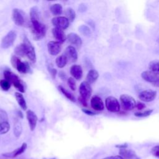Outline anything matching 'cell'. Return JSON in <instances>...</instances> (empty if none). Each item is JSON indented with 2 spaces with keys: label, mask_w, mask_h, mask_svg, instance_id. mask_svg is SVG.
<instances>
[{
  "label": "cell",
  "mask_w": 159,
  "mask_h": 159,
  "mask_svg": "<svg viewBox=\"0 0 159 159\" xmlns=\"http://www.w3.org/2000/svg\"><path fill=\"white\" fill-rule=\"evenodd\" d=\"M30 29L35 40H40L43 39L46 34L45 25L38 20H30Z\"/></svg>",
  "instance_id": "cell-1"
},
{
  "label": "cell",
  "mask_w": 159,
  "mask_h": 159,
  "mask_svg": "<svg viewBox=\"0 0 159 159\" xmlns=\"http://www.w3.org/2000/svg\"><path fill=\"white\" fill-rule=\"evenodd\" d=\"M4 76L5 80L8 81L11 84H12L14 88H16L19 92L22 93L25 92L24 86L17 75L9 70H5L4 71Z\"/></svg>",
  "instance_id": "cell-2"
},
{
  "label": "cell",
  "mask_w": 159,
  "mask_h": 159,
  "mask_svg": "<svg viewBox=\"0 0 159 159\" xmlns=\"http://www.w3.org/2000/svg\"><path fill=\"white\" fill-rule=\"evenodd\" d=\"M11 61L12 65L16 68L19 73L25 74L30 71V67L29 63L26 61H22L16 55L12 56Z\"/></svg>",
  "instance_id": "cell-3"
},
{
  "label": "cell",
  "mask_w": 159,
  "mask_h": 159,
  "mask_svg": "<svg viewBox=\"0 0 159 159\" xmlns=\"http://www.w3.org/2000/svg\"><path fill=\"white\" fill-rule=\"evenodd\" d=\"M25 13L21 9L14 8L12 12V18L14 22L18 26H25L27 19Z\"/></svg>",
  "instance_id": "cell-4"
},
{
  "label": "cell",
  "mask_w": 159,
  "mask_h": 159,
  "mask_svg": "<svg viewBox=\"0 0 159 159\" xmlns=\"http://www.w3.org/2000/svg\"><path fill=\"white\" fill-rule=\"evenodd\" d=\"M25 56H26L32 63L36 61V55L35 48L27 37H24L23 40Z\"/></svg>",
  "instance_id": "cell-5"
},
{
  "label": "cell",
  "mask_w": 159,
  "mask_h": 159,
  "mask_svg": "<svg viewBox=\"0 0 159 159\" xmlns=\"http://www.w3.org/2000/svg\"><path fill=\"white\" fill-rule=\"evenodd\" d=\"M120 104L125 111H132L136 107L137 102L132 96L124 94L120 96Z\"/></svg>",
  "instance_id": "cell-6"
},
{
  "label": "cell",
  "mask_w": 159,
  "mask_h": 159,
  "mask_svg": "<svg viewBox=\"0 0 159 159\" xmlns=\"http://www.w3.org/2000/svg\"><path fill=\"white\" fill-rule=\"evenodd\" d=\"M106 109L111 112H117L120 111V105L118 99L114 96H108L105 100Z\"/></svg>",
  "instance_id": "cell-7"
},
{
  "label": "cell",
  "mask_w": 159,
  "mask_h": 159,
  "mask_svg": "<svg viewBox=\"0 0 159 159\" xmlns=\"http://www.w3.org/2000/svg\"><path fill=\"white\" fill-rule=\"evenodd\" d=\"M141 77L145 81L150 83L153 86L159 87V75L148 70L142 72Z\"/></svg>",
  "instance_id": "cell-8"
},
{
  "label": "cell",
  "mask_w": 159,
  "mask_h": 159,
  "mask_svg": "<svg viewBox=\"0 0 159 159\" xmlns=\"http://www.w3.org/2000/svg\"><path fill=\"white\" fill-rule=\"evenodd\" d=\"M17 37L16 32L14 30L9 31L2 39L1 47L2 48H8L11 47Z\"/></svg>",
  "instance_id": "cell-9"
},
{
  "label": "cell",
  "mask_w": 159,
  "mask_h": 159,
  "mask_svg": "<svg viewBox=\"0 0 159 159\" xmlns=\"http://www.w3.org/2000/svg\"><path fill=\"white\" fill-rule=\"evenodd\" d=\"M79 91L80 97L88 101V99L91 97L92 93V88L90 84L87 81H83L80 85Z\"/></svg>",
  "instance_id": "cell-10"
},
{
  "label": "cell",
  "mask_w": 159,
  "mask_h": 159,
  "mask_svg": "<svg viewBox=\"0 0 159 159\" xmlns=\"http://www.w3.org/2000/svg\"><path fill=\"white\" fill-rule=\"evenodd\" d=\"M52 22L53 25L55 26V27L62 30L68 27L70 24L69 20L66 17L63 16H58L53 18L52 20Z\"/></svg>",
  "instance_id": "cell-11"
},
{
  "label": "cell",
  "mask_w": 159,
  "mask_h": 159,
  "mask_svg": "<svg viewBox=\"0 0 159 159\" xmlns=\"http://www.w3.org/2000/svg\"><path fill=\"white\" fill-rule=\"evenodd\" d=\"M157 96V92L152 89H146L141 91L139 94V99L143 102H151L153 101Z\"/></svg>",
  "instance_id": "cell-12"
},
{
  "label": "cell",
  "mask_w": 159,
  "mask_h": 159,
  "mask_svg": "<svg viewBox=\"0 0 159 159\" xmlns=\"http://www.w3.org/2000/svg\"><path fill=\"white\" fill-rule=\"evenodd\" d=\"M91 107L97 111H103L104 109V104L102 99L98 96H93L91 99Z\"/></svg>",
  "instance_id": "cell-13"
},
{
  "label": "cell",
  "mask_w": 159,
  "mask_h": 159,
  "mask_svg": "<svg viewBox=\"0 0 159 159\" xmlns=\"http://www.w3.org/2000/svg\"><path fill=\"white\" fill-rule=\"evenodd\" d=\"M48 52L50 55H57L61 51V43L57 41H50L47 44Z\"/></svg>",
  "instance_id": "cell-14"
},
{
  "label": "cell",
  "mask_w": 159,
  "mask_h": 159,
  "mask_svg": "<svg viewBox=\"0 0 159 159\" xmlns=\"http://www.w3.org/2000/svg\"><path fill=\"white\" fill-rule=\"evenodd\" d=\"M26 116L29 124L30 129L31 131H33L37 125L38 117L35 112L31 110H27L26 112Z\"/></svg>",
  "instance_id": "cell-15"
},
{
  "label": "cell",
  "mask_w": 159,
  "mask_h": 159,
  "mask_svg": "<svg viewBox=\"0 0 159 159\" xmlns=\"http://www.w3.org/2000/svg\"><path fill=\"white\" fill-rule=\"evenodd\" d=\"M27 147V143H23L22 144V145H21L20 147L16 148V150H14L12 151V152L4 153L2 155H3L4 157H6V158H15V157H16L17 156L22 154V153L25 152V150H26Z\"/></svg>",
  "instance_id": "cell-16"
},
{
  "label": "cell",
  "mask_w": 159,
  "mask_h": 159,
  "mask_svg": "<svg viewBox=\"0 0 159 159\" xmlns=\"http://www.w3.org/2000/svg\"><path fill=\"white\" fill-rule=\"evenodd\" d=\"M52 32L54 38L57 40V42H60V43L64 42L66 39L67 37L66 36L64 31L62 29L54 27L53 29H52Z\"/></svg>",
  "instance_id": "cell-17"
},
{
  "label": "cell",
  "mask_w": 159,
  "mask_h": 159,
  "mask_svg": "<svg viewBox=\"0 0 159 159\" xmlns=\"http://www.w3.org/2000/svg\"><path fill=\"white\" fill-rule=\"evenodd\" d=\"M68 42L77 47H80L82 45V40L80 37L75 33H70L66 37Z\"/></svg>",
  "instance_id": "cell-18"
},
{
  "label": "cell",
  "mask_w": 159,
  "mask_h": 159,
  "mask_svg": "<svg viewBox=\"0 0 159 159\" xmlns=\"http://www.w3.org/2000/svg\"><path fill=\"white\" fill-rule=\"evenodd\" d=\"M66 56L68 58H69L72 62H75L78 59V53L76 48L72 46L69 45L66 47L65 50Z\"/></svg>",
  "instance_id": "cell-19"
},
{
  "label": "cell",
  "mask_w": 159,
  "mask_h": 159,
  "mask_svg": "<svg viewBox=\"0 0 159 159\" xmlns=\"http://www.w3.org/2000/svg\"><path fill=\"white\" fill-rule=\"evenodd\" d=\"M70 74L72 75L73 78L79 80L82 78L83 70L81 66L78 65H74L70 68Z\"/></svg>",
  "instance_id": "cell-20"
},
{
  "label": "cell",
  "mask_w": 159,
  "mask_h": 159,
  "mask_svg": "<svg viewBox=\"0 0 159 159\" xmlns=\"http://www.w3.org/2000/svg\"><path fill=\"white\" fill-rule=\"evenodd\" d=\"M119 155L122 157L124 159H140L137 156L134 151L132 150H127L126 148L120 149Z\"/></svg>",
  "instance_id": "cell-21"
},
{
  "label": "cell",
  "mask_w": 159,
  "mask_h": 159,
  "mask_svg": "<svg viewBox=\"0 0 159 159\" xmlns=\"http://www.w3.org/2000/svg\"><path fill=\"white\" fill-rule=\"evenodd\" d=\"M13 132L15 137H19L22 134V126L20 121L17 119L15 118L14 120V125H13Z\"/></svg>",
  "instance_id": "cell-22"
},
{
  "label": "cell",
  "mask_w": 159,
  "mask_h": 159,
  "mask_svg": "<svg viewBox=\"0 0 159 159\" xmlns=\"http://www.w3.org/2000/svg\"><path fill=\"white\" fill-rule=\"evenodd\" d=\"M99 77L98 72L94 69L90 70L86 75V81L91 84L95 82Z\"/></svg>",
  "instance_id": "cell-23"
},
{
  "label": "cell",
  "mask_w": 159,
  "mask_h": 159,
  "mask_svg": "<svg viewBox=\"0 0 159 159\" xmlns=\"http://www.w3.org/2000/svg\"><path fill=\"white\" fill-rule=\"evenodd\" d=\"M15 98L19 106L21 107V109L25 111L27 109V103L24 99V96L20 93L16 92L15 93Z\"/></svg>",
  "instance_id": "cell-24"
},
{
  "label": "cell",
  "mask_w": 159,
  "mask_h": 159,
  "mask_svg": "<svg viewBox=\"0 0 159 159\" xmlns=\"http://www.w3.org/2000/svg\"><path fill=\"white\" fill-rule=\"evenodd\" d=\"M68 58L65 55H61L58 56L55 60V63L59 68H63L67 63Z\"/></svg>",
  "instance_id": "cell-25"
},
{
  "label": "cell",
  "mask_w": 159,
  "mask_h": 159,
  "mask_svg": "<svg viewBox=\"0 0 159 159\" xmlns=\"http://www.w3.org/2000/svg\"><path fill=\"white\" fill-rule=\"evenodd\" d=\"M50 11L54 16L60 15L63 12V7L60 4H53L50 7Z\"/></svg>",
  "instance_id": "cell-26"
},
{
  "label": "cell",
  "mask_w": 159,
  "mask_h": 159,
  "mask_svg": "<svg viewBox=\"0 0 159 159\" xmlns=\"http://www.w3.org/2000/svg\"><path fill=\"white\" fill-rule=\"evenodd\" d=\"M148 68L150 71L159 75V60L151 61L148 64Z\"/></svg>",
  "instance_id": "cell-27"
},
{
  "label": "cell",
  "mask_w": 159,
  "mask_h": 159,
  "mask_svg": "<svg viewBox=\"0 0 159 159\" xmlns=\"http://www.w3.org/2000/svg\"><path fill=\"white\" fill-rule=\"evenodd\" d=\"M58 89L61 91V93L66 98H68L70 101H72V102H75L76 101V99L75 98V96L71 93H70L68 91H67L66 89H65L63 86H58Z\"/></svg>",
  "instance_id": "cell-28"
},
{
  "label": "cell",
  "mask_w": 159,
  "mask_h": 159,
  "mask_svg": "<svg viewBox=\"0 0 159 159\" xmlns=\"http://www.w3.org/2000/svg\"><path fill=\"white\" fill-rule=\"evenodd\" d=\"M10 129V124L8 121L0 122V135L6 134Z\"/></svg>",
  "instance_id": "cell-29"
},
{
  "label": "cell",
  "mask_w": 159,
  "mask_h": 159,
  "mask_svg": "<svg viewBox=\"0 0 159 159\" xmlns=\"http://www.w3.org/2000/svg\"><path fill=\"white\" fill-rule=\"evenodd\" d=\"M65 15L66 17L69 20L70 22H73L76 17L75 11L70 7H68L65 10Z\"/></svg>",
  "instance_id": "cell-30"
},
{
  "label": "cell",
  "mask_w": 159,
  "mask_h": 159,
  "mask_svg": "<svg viewBox=\"0 0 159 159\" xmlns=\"http://www.w3.org/2000/svg\"><path fill=\"white\" fill-rule=\"evenodd\" d=\"M14 53L16 55L20 57L25 56V52H24V47L23 43H20L14 49Z\"/></svg>",
  "instance_id": "cell-31"
},
{
  "label": "cell",
  "mask_w": 159,
  "mask_h": 159,
  "mask_svg": "<svg viewBox=\"0 0 159 159\" xmlns=\"http://www.w3.org/2000/svg\"><path fill=\"white\" fill-rule=\"evenodd\" d=\"M11 86V84L6 80H0V87L3 91H7L10 89Z\"/></svg>",
  "instance_id": "cell-32"
},
{
  "label": "cell",
  "mask_w": 159,
  "mask_h": 159,
  "mask_svg": "<svg viewBox=\"0 0 159 159\" xmlns=\"http://www.w3.org/2000/svg\"><path fill=\"white\" fill-rule=\"evenodd\" d=\"M78 30H79V31L80 32L81 34H82L83 35H85V36L89 35L91 34L90 29L85 25H80L78 28Z\"/></svg>",
  "instance_id": "cell-33"
},
{
  "label": "cell",
  "mask_w": 159,
  "mask_h": 159,
  "mask_svg": "<svg viewBox=\"0 0 159 159\" xmlns=\"http://www.w3.org/2000/svg\"><path fill=\"white\" fill-rule=\"evenodd\" d=\"M153 112V109L146 110L144 112H137L134 114V116L139 117H145L149 116Z\"/></svg>",
  "instance_id": "cell-34"
},
{
  "label": "cell",
  "mask_w": 159,
  "mask_h": 159,
  "mask_svg": "<svg viewBox=\"0 0 159 159\" xmlns=\"http://www.w3.org/2000/svg\"><path fill=\"white\" fill-rule=\"evenodd\" d=\"M67 83H68V86L70 87V88L73 90V91H75L76 88V81L75 80L72 78V77H70L68 79V81H67Z\"/></svg>",
  "instance_id": "cell-35"
},
{
  "label": "cell",
  "mask_w": 159,
  "mask_h": 159,
  "mask_svg": "<svg viewBox=\"0 0 159 159\" xmlns=\"http://www.w3.org/2000/svg\"><path fill=\"white\" fill-rule=\"evenodd\" d=\"M8 121V116L7 112L0 108V122Z\"/></svg>",
  "instance_id": "cell-36"
},
{
  "label": "cell",
  "mask_w": 159,
  "mask_h": 159,
  "mask_svg": "<svg viewBox=\"0 0 159 159\" xmlns=\"http://www.w3.org/2000/svg\"><path fill=\"white\" fill-rule=\"evenodd\" d=\"M151 153L155 157L159 158V145H156L153 147L151 150Z\"/></svg>",
  "instance_id": "cell-37"
},
{
  "label": "cell",
  "mask_w": 159,
  "mask_h": 159,
  "mask_svg": "<svg viewBox=\"0 0 159 159\" xmlns=\"http://www.w3.org/2000/svg\"><path fill=\"white\" fill-rule=\"evenodd\" d=\"M48 71H49V72H50V75H51L52 78H53V79H55L56 76H57V70H56L55 68H54L50 67V66L48 67Z\"/></svg>",
  "instance_id": "cell-38"
},
{
  "label": "cell",
  "mask_w": 159,
  "mask_h": 159,
  "mask_svg": "<svg viewBox=\"0 0 159 159\" xmlns=\"http://www.w3.org/2000/svg\"><path fill=\"white\" fill-rule=\"evenodd\" d=\"M136 107L139 109V110H142L145 107V105L144 103L142 102H137V105H136Z\"/></svg>",
  "instance_id": "cell-39"
},
{
  "label": "cell",
  "mask_w": 159,
  "mask_h": 159,
  "mask_svg": "<svg viewBox=\"0 0 159 159\" xmlns=\"http://www.w3.org/2000/svg\"><path fill=\"white\" fill-rule=\"evenodd\" d=\"M102 159H124L122 157H121L120 155H115V156H110V157H107L106 158H104Z\"/></svg>",
  "instance_id": "cell-40"
},
{
  "label": "cell",
  "mask_w": 159,
  "mask_h": 159,
  "mask_svg": "<svg viewBox=\"0 0 159 159\" xmlns=\"http://www.w3.org/2000/svg\"><path fill=\"white\" fill-rule=\"evenodd\" d=\"M78 100H79V101L80 102V103L81 104H83L84 106H88V104H87V101L86 100V99H83V98H82L81 97H79L78 98Z\"/></svg>",
  "instance_id": "cell-41"
},
{
  "label": "cell",
  "mask_w": 159,
  "mask_h": 159,
  "mask_svg": "<svg viewBox=\"0 0 159 159\" xmlns=\"http://www.w3.org/2000/svg\"><path fill=\"white\" fill-rule=\"evenodd\" d=\"M82 111H83V112H84L85 114H88V115H89V116H94V115H95V113L93 112H92V111H90V110L83 109Z\"/></svg>",
  "instance_id": "cell-42"
},
{
  "label": "cell",
  "mask_w": 159,
  "mask_h": 159,
  "mask_svg": "<svg viewBox=\"0 0 159 159\" xmlns=\"http://www.w3.org/2000/svg\"><path fill=\"white\" fill-rule=\"evenodd\" d=\"M116 147L117 148H119L120 149H122V148H126L127 147V143H125L123 144H120V145H116Z\"/></svg>",
  "instance_id": "cell-43"
},
{
  "label": "cell",
  "mask_w": 159,
  "mask_h": 159,
  "mask_svg": "<svg viewBox=\"0 0 159 159\" xmlns=\"http://www.w3.org/2000/svg\"><path fill=\"white\" fill-rule=\"evenodd\" d=\"M43 159H46V158H43ZM50 159H57L56 158H50Z\"/></svg>",
  "instance_id": "cell-44"
},
{
  "label": "cell",
  "mask_w": 159,
  "mask_h": 159,
  "mask_svg": "<svg viewBox=\"0 0 159 159\" xmlns=\"http://www.w3.org/2000/svg\"><path fill=\"white\" fill-rule=\"evenodd\" d=\"M158 43H159V38L158 39Z\"/></svg>",
  "instance_id": "cell-45"
}]
</instances>
